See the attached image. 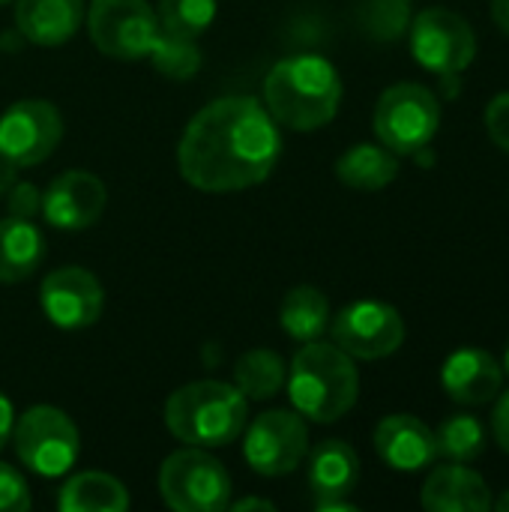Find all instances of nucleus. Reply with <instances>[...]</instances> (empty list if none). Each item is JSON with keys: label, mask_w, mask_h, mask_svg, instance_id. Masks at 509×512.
I'll use <instances>...</instances> for the list:
<instances>
[{"label": "nucleus", "mask_w": 509, "mask_h": 512, "mask_svg": "<svg viewBox=\"0 0 509 512\" xmlns=\"http://www.w3.org/2000/svg\"><path fill=\"white\" fill-rule=\"evenodd\" d=\"M162 501L177 512H219L231 504V477L204 450H180L162 462Z\"/></svg>", "instance_id": "obj_6"}, {"label": "nucleus", "mask_w": 509, "mask_h": 512, "mask_svg": "<svg viewBox=\"0 0 509 512\" xmlns=\"http://www.w3.org/2000/svg\"><path fill=\"white\" fill-rule=\"evenodd\" d=\"M234 512H249V510H273L270 501L264 498H246V501H237V504H228Z\"/></svg>", "instance_id": "obj_36"}, {"label": "nucleus", "mask_w": 509, "mask_h": 512, "mask_svg": "<svg viewBox=\"0 0 509 512\" xmlns=\"http://www.w3.org/2000/svg\"><path fill=\"white\" fill-rule=\"evenodd\" d=\"M30 507L27 480L12 468L0 462V512H24Z\"/></svg>", "instance_id": "obj_28"}, {"label": "nucleus", "mask_w": 509, "mask_h": 512, "mask_svg": "<svg viewBox=\"0 0 509 512\" xmlns=\"http://www.w3.org/2000/svg\"><path fill=\"white\" fill-rule=\"evenodd\" d=\"M15 171H18V165H12L9 159L0 156V198L15 186Z\"/></svg>", "instance_id": "obj_35"}, {"label": "nucleus", "mask_w": 509, "mask_h": 512, "mask_svg": "<svg viewBox=\"0 0 509 512\" xmlns=\"http://www.w3.org/2000/svg\"><path fill=\"white\" fill-rule=\"evenodd\" d=\"M504 375H509V345L507 351H504Z\"/></svg>", "instance_id": "obj_38"}, {"label": "nucleus", "mask_w": 509, "mask_h": 512, "mask_svg": "<svg viewBox=\"0 0 509 512\" xmlns=\"http://www.w3.org/2000/svg\"><path fill=\"white\" fill-rule=\"evenodd\" d=\"M336 177L351 189L375 192L399 177V156L384 144H357L339 156Z\"/></svg>", "instance_id": "obj_21"}, {"label": "nucleus", "mask_w": 509, "mask_h": 512, "mask_svg": "<svg viewBox=\"0 0 509 512\" xmlns=\"http://www.w3.org/2000/svg\"><path fill=\"white\" fill-rule=\"evenodd\" d=\"M441 102L423 84H393L375 105V135L396 156H417L438 135Z\"/></svg>", "instance_id": "obj_5"}, {"label": "nucleus", "mask_w": 509, "mask_h": 512, "mask_svg": "<svg viewBox=\"0 0 509 512\" xmlns=\"http://www.w3.org/2000/svg\"><path fill=\"white\" fill-rule=\"evenodd\" d=\"M492 432H495L498 447L504 453H509V390L507 393H498L495 414H492Z\"/></svg>", "instance_id": "obj_32"}, {"label": "nucleus", "mask_w": 509, "mask_h": 512, "mask_svg": "<svg viewBox=\"0 0 509 512\" xmlns=\"http://www.w3.org/2000/svg\"><path fill=\"white\" fill-rule=\"evenodd\" d=\"M408 24V9H405V0H378L372 6V30L378 36H399Z\"/></svg>", "instance_id": "obj_29"}, {"label": "nucleus", "mask_w": 509, "mask_h": 512, "mask_svg": "<svg viewBox=\"0 0 509 512\" xmlns=\"http://www.w3.org/2000/svg\"><path fill=\"white\" fill-rule=\"evenodd\" d=\"M375 450L381 462L393 471H423L435 465L438 444L435 432L414 414H390L375 429Z\"/></svg>", "instance_id": "obj_16"}, {"label": "nucleus", "mask_w": 509, "mask_h": 512, "mask_svg": "<svg viewBox=\"0 0 509 512\" xmlns=\"http://www.w3.org/2000/svg\"><path fill=\"white\" fill-rule=\"evenodd\" d=\"M18 459L39 477L66 474L81 450L75 423L51 405H36L12 426Z\"/></svg>", "instance_id": "obj_7"}, {"label": "nucleus", "mask_w": 509, "mask_h": 512, "mask_svg": "<svg viewBox=\"0 0 509 512\" xmlns=\"http://www.w3.org/2000/svg\"><path fill=\"white\" fill-rule=\"evenodd\" d=\"M360 483V459L345 441H321L309 456V486L318 504L348 498Z\"/></svg>", "instance_id": "obj_18"}, {"label": "nucleus", "mask_w": 509, "mask_h": 512, "mask_svg": "<svg viewBox=\"0 0 509 512\" xmlns=\"http://www.w3.org/2000/svg\"><path fill=\"white\" fill-rule=\"evenodd\" d=\"M84 18V0H18L15 27L36 45H60L72 39Z\"/></svg>", "instance_id": "obj_19"}, {"label": "nucleus", "mask_w": 509, "mask_h": 512, "mask_svg": "<svg viewBox=\"0 0 509 512\" xmlns=\"http://www.w3.org/2000/svg\"><path fill=\"white\" fill-rule=\"evenodd\" d=\"M408 33H411L414 60L438 78L459 75L474 63L477 54L474 27L453 9L444 6L423 9L420 15H414Z\"/></svg>", "instance_id": "obj_8"}, {"label": "nucleus", "mask_w": 509, "mask_h": 512, "mask_svg": "<svg viewBox=\"0 0 509 512\" xmlns=\"http://www.w3.org/2000/svg\"><path fill=\"white\" fill-rule=\"evenodd\" d=\"M156 18L162 33L198 39L216 18V0H159Z\"/></svg>", "instance_id": "obj_26"}, {"label": "nucleus", "mask_w": 509, "mask_h": 512, "mask_svg": "<svg viewBox=\"0 0 509 512\" xmlns=\"http://www.w3.org/2000/svg\"><path fill=\"white\" fill-rule=\"evenodd\" d=\"M309 453V429L297 411H267L261 414L243 441V456L249 468L261 477L291 474Z\"/></svg>", "instance_id": "obj_12"}, {"label": "nucleus", "mask_w": 509, "mask_h": 512, "mask_svg": "<svg viewBox=\"0 0 509 512\" xmlns=\"http://www.w3.org/2000/svg\"><path fill=\"white\" fill-rule=\"evenodd\" d=\"M165 426L189 447H225L246 426V396L222 381H192L165 402Z\"/></svg>", "instance_id": "obj_4"}, {"label": "nucleus", "mask_w": 509, "mask_h": 512, "mask_svg": "<svg viewBox=\"0 0 509 512\" xmlns=\"http://www.w3.org/2000/svg\"><path fill=\"white\" fill-rule=\"evenodd\" d=\"M63 138V117L45 99H24L0 114V156L18 168L45 162Z\"/></svg>", "instance_id": "obj_11"}, {"label": "nucleus", "mask_w": 509, "mask_h": 512, "mask_svg": "<svg viewBox=\"0 0 509 512\" xmlns=\"http://www.w3.org/2000/svg\"><path fill=\"white\" fill-rule=\"evenodd\" d=\"M150 60L162 75L177 78V81H183L201 69V51H198L195 39H180V36H171L162 30L150 48Z\"/></svg>", "instance_id": "obj_27"}, {"label": "nucleus", "mask_w": 509, "mask_h": 512, "mask_svg": "<svg viewBox=\"0 0 509 512\" xmlns=\"http://www.w3.org/2000/svg\"><path fill=\"white\" fill-rule=\"evenodd\" d=\"M39 300H42V312L54 327L84 330L99 321L105 306V291L90 270L60 267L45 276Z\"/></svg>", "instance_id": "obj_13"}, {"label": "nucleus", "mask_w": 509, "mask_h": 512, "mask_svg": "<svg viewBox=\"0 0 509 512\" xmlns=\"http://www.w3.org/2000/svg\"><path fill=\"white\" fill-rule=\"evenodd\" d=\"M435 444H438V459H447V462H456V465H468V462L483 456L489 438H486V426L477 417L453 414V417H447L438 426Z\"/></svg>", "instance_id": "obj_25"}, {"label": "nucleus", "mask_w": 509, "mask_h": 512, "mask_svg": "<svg viewBox=\"0 0 509 512\" xmlns=\"http://www.w3.org/2000/svg\"><path fill=\"white\" fill-rule=\"evenodd\" d=\"M486 132L489 138L509 153V93H501L486 108Z\"/></svg>", "instance_id": "obj_30"}, {"label": "nucleus", "mask_w": 509, "mask_h": 512, "mask_svg": "<svg viewBox=\"0 0 509 512\" xmlns=\"http://www.w3.org/2000/svg\"><path fill=\"white\" fill-rule=\"evenodd\" d=\"M441 384L447 396L459 405H486L495 402L504 387V366L483 348H459L441 366Z\"/></svg>", "instance_id": "obj_15"}, {"label": "nucleus", "mask_w": 509, "mask_h": 512, "mask_svg": "<svg viewBox=\"0 0 509 512\" xmlns=\"http://www.w3.org/2000/svg\"><path fill=\"white\" fill-rule=\"evenodd\" d=\"M279 153L282 135L270 111L252 96H222L189 120L177 162L189 186L237 192L267 180Z\"/></svg>", "instance_id": "obj_1"}, {"label": "nucleus", "mask_w": 509, "mask_h": 512, "mask_svg": "<svg viewBox=\"0 0 509 512\" xmlns=\"http://www.w3.org/2000/svg\"><path fill=\"white\" fill-rule=\"evenodd\" d=\"M288 369L276 351L255 348L246 351L234 366V387L249 399H270L285 387Z\"/></svg>", "instance_id": "obj_24"}, {"label": "nucleus", "mask_w": 509, "mask_h": 512, "mask_svg": "<svg viewBox=\"0 0 509 512\" xmlns=\"http://www.w3.org/2000/svg\"><path fill=\"white\" fill-rule=\"evenodd\" d=\"M6 204H9V216H18V219H33L42 207V195L33 183H15L9 192H6Z\"/></svg>", "instance_id": "obj_31"}, {"label": "nucleus", "mask_w": 509, "mask_h": 512, "mask_svg": "<svg viewBox=\"0 0 509 512\" xmlns=\"http://www.w3.org/2000/svg\"><path fill=\"white\" fill-rule=\"evenodd\" d=\"M492 507L498 512H509V489L504 495H498V498H492Z\"/></svg>", "instance_id": "obj_37"}, {"label": "nucleus", "mask_w": 509, "mask_h": 512, "mask_svg": "<svg viewBox=\"0 0 509 512\" xmlns=\"http://www.w3.org/2000/svg\"><path fill=\"white\" fill-rule=\"evenodd\" d=\"M45 255V240L30 219H0V282L15 285L30 279Z\"/></svg>", "instance_id": "obj_20"}, {"label": "nucleus", "mask_w": 509, "mask_h": 512, "mask_svg": "<svg viewBox=\"0 0 509 512\" xmlns=\"http://www.w3.org/2000/svg\"><path fill=\"white\" fill-rule=\"evenodd\" d=\"M57 507L63 512H123L129 507V492L111 474L84 471L60 489Z\"/></svg>", "instance_id": "obj_22"}, {"label": "nucleus", "mask_w": 509, "mask_h": 512, "mask_svg": "<svg viewBox=\"0 0 509 512\" xmlns=\"http://www.w3.org/2000/svg\"><path fill=\"white\" fill-rule=\"evenodd\" d=\"M405 3H408V0H405Z\"/></svg>", "instance_id": "obj_40"}, {"label": "nucleus", "mask_w": 509, "mask_h": 512, "mask_svg": "<svg viewBox=\"0 0 509 512\" xmlns=\"http://www.w3.org/2000/svg\"><path fill=\"white\" fill-rule=\"evenodd\" d=\"M0 3H6V0H0Z\"/></svg>", "instance_id": "obj_39"}, {"label": "nucleus", "mask_w": 509, "mask_h": 512, "mask_svg": "<svg viewBox=\"0 0 509 512\" xmlns=\"http://www.w3.org/2000/svg\"><path fill=\"white\" fill-rule=\"evenodd\" d=\"M423 507L429 512H489L492 492L486 480L465 465H441L429 474L423 495Z\"/></svg>", "instance_id": "obj_17"}, {"label": "nucleus", "mask_w": 509, "mask_h": 512, "mask_svg": "<svg viewBox=\"0 0 509 512\" xmlns=\"http://www.w3.org/2000/svg\"><path fill=\"white\" fill-rule=\"evenodd\" d=\"M294 411L312 423H336L345 417L360 396V375L354 357L339 345L321 339L303 342L291 360V375L285 378Z\"/></svg>", "instance_id": "obj_3"}, {"label": "nucleus", "mask_w": 509, "mask_h": 512, "mask_svg": "<svg viewBox=\"0 0 509 512\" xmlns=\"http://www.w3.org/2000/svg\"><path fill=\"white\" fill-rule=\"evenodd\" d=\"M333 345L357 360H381L402 348L405 321L399 309L381 300H357L330 321Z\"/></svg>", "instance_id": "obj_10"}, {"label": "nucleus", "mask_w": 509, "mask_h": 512, "mask_svg": "<svg viewBox=\"0 0 509 512\" xmlns=\"http://www.w3.org/2000/svg\"><path fill=\"white\" fill-rule=\"evenodd\" d=\"M9 435H12V405H9V399L0 393V450H3V444L9 441Z\"/></svg>", "instance_id": "obj_33"}, {"label": "nucleus", "mask_w": 509, "mask_h": 512, "mask_svg": "<svg viewBox=\"0 0 509 512\" xmlns=\"http://www.w3.org/2000/svg\"><path fill=\"white\" fill-rule=\"evenodd\" d=\"M87 30L102 54L114 60H141L159 36V18L147 0H93Z\"/></svg>", "instance_id": "obj_9"}, {"label": "nucleus", "mask_w": 509, "mask_h": 512, "mask_svg": "<svg viewBox=\"0 0 509 512\" xmlns=\"http://www.w3.org/2000/svg\"><path fill=\"white\" fill-rule=\"evenodd\" d=\"M342 102V78L336 66L318 54L279 60L264 81V108L288 129L312 132L327 126Z\"/></svg>", "instance_id": "obj_2"}, {"label": "nucleus", "mask_w": 509, "mask_h": 512, "mask_svg": "<svg viewBox=\"0 0 509 512\" xmlns=\"http://www.w3.org/2000/svg\"><path fill=\"white\" fill-rule=\"evenodd\" d=\"M105 183L90 171H66L51 180L42 195V216L60 231H84L105 210Z\"/></svg>", "instance_id": "obj_14"}, {"label": "nucleus", "mask_w": 509, "mask_h": 512, "mask_svg": "<svg viewBox=\"0 0 509 512\" xmlns=\"http://www.w3.org/2000/svg\"><path fill=\"white\" fill-rule=\"evenodd\" d=\"M279 321H282V330L297 342L321 339V333L330 327V303L312 285L291 288L282 300Z\"/></svg>", "instance_id": "obj_23"}, {"label": "nucleus", "mask_w": 509, "mask_h": 512, "mask_svg": "<svg viewBox=\"0 0 509 512\" xmlns=\"http://www.w3.org/2000/svg\"><path fill=\"white\" fill-rule=\"evenodd\" d=\"M492 21L504 36H509V0H492Z\"/></svg>", "instance_id": "obj_34"}]
</instances>
